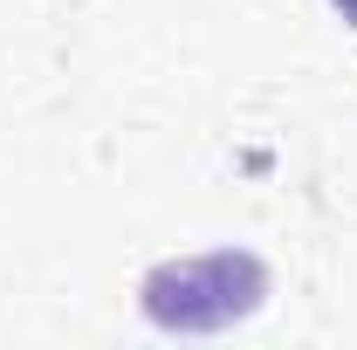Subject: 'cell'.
Returning a JSON list of instances; mask_svg holds the SVG:
<instances>
[{
  "instance_id": "obj_1",
  "label": "cell",
  "mask_w": 357,
  "mask_h": 350,
  "mask_svg": "<svg viewBox=\"0 0 357 350\" xmlns=\"http://www.w3.org/2000/svg\"><path fill=\"white\" fill-rule=\"evenodd\" d=\"M268 275L255 254H199V261H172L144 282V309L165 330H220L234 316L261 303Z\"/></svg>"
},
{
  "instance_id": "obj_2",
  "label": "cell",
  "mask_w": 357,
  "mask_h": 350,
  "mask_svg": "<svg viewBox=\"0 0 357 350\" xmlns=\"http://www.w3.org/2000/svg\"><path fill=\"white\" fill-rule=\"evenodd\" d=\"M337 7H344V21H357V0H337Z\"/></svg>"
}]
</instances>
